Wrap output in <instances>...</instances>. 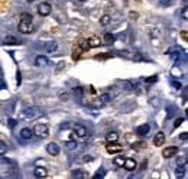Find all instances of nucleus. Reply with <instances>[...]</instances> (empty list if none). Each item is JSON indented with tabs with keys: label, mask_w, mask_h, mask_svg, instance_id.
<instances>
[{
	"label": "nucleus",
	"mask_w": 188,
	"mask_h": 179,
	"mask_svg": "<svg viewBox=\"0 0 188 179\" xmlns=\"http://www.w3.org/2000/svg\"><path fill=\"white\" fill-rule=\"evenodd\" d=\"M34 133L36 134L38 137L46 139L48 136H49V130H48V126L46 124H44V123H38V124L35 126V129H34Z\"/></svg>",
	"instance_id": "nucleus-1"
},
{
	"label": "nucleus",
	"mask_w": 188,
	"mask_h": 179,
	"mask_svg": "<svg viewBox=\"0 0 188 179\" xmlns=\"http://www.w3.org/2000/svg\"><path fill=\"white\" fill-rule=\"evenodd\" d=\"M19 32L21 34H32L34 32V26H32V23L30 22H25V20H21V23H19Z\"/></svg>",
	"instance_id": "nucleus-2"
},
{
	"label": "nucleus",
	"mask_w": 188,
	"mask_h": 179,
	"mask_svg": "<svg viewBox=\"0 0 188 179\" xmlns=\"http://www.w3.org/2000/svg\"><path fill=\"white\" fill-rule=\"evenodd\" d=\"M51 10H52V7H51V4L46 3V2H42V3L38 6V13H39L41 16H48L51 13Z\"/></svg>",
	"instance_id": "nucleus-3"
},
{
	"label": "nucleus",
	"mask_w": 188,
	"mask_h": 179,
	"mask_svg": "<svg viewBox=\"0 0 188 179\" xmlns=\"http://www.w3.org/2000/svg\"><path fill=\"white\" fill-rule=\"evenodd\" d=\"M177 153H178V147H177V146H169V147H165V149L162 150V156L167 159L175 156Z\"/></svg>",
	"instance_id": "nucleus-4"
},
{
	"label": "nucleus",
	"mask_w": 188,
	"mask_h": 179,
	"mask_svg": "<svg viewBox=\"0 0 188 179\" xmlns=\"http://www.w3.org/2000/svg\"><path fill=\"white\" fill-rule=\"evenodd\" d=\"M122 149H123V147H122V146L119 145L117 142H112V143H109V145L106 146V150H107L109 153H112V154H114V153H120Z\"/></svg>",
	"instance_id": "nucleus-5"
},
{
	"label": "nucleus",
	"mask_w": 188,
	"mask_h": 179,
	"mask_svg": "<svg viewBox=\"0 0 188 179\" xmlns=\"http://www.w3.org/2000/svg\"><path fill=\"white\" fill-rule=\"evenodd\" d=\"M123 166H125L126 171L132 172V171H135V169L138 168V162H136L135 159H132V158H127L125 160V165H123Z\"/></svg>",
	"instance_id": "nucleus-6"
},
{
	"label": "nucleus",
	"mask_w": 188,
	"mask_h": 179,
	"mask_svg": "<svg viewBox=\"0 0 188 179\" xmlns=\"http://www.w3.org/2000/svg\"><path fill=\"white\" fill-rule=\"evenodd\" d=\"M46 152H48L51 156H57V154H59V146L57 145V143L51 142L49 145L46 146Z\"/></svg>",
	"instance_id": "nucleus-7"
},
{
	"label": "nucleus",
	"mask_w": 188,
	"mask_h": 179,
	"mask_svg": "<svg viewBox=\"0 0 188 179\" xmlns=\"http://www.w3.org/2000/svg\"><path fill=\"white\" fill-rule=\"evenodd\" d=\"M74 132L78 137H85V136H87V129H85L83 124H75L74 126Z\"/></svg>",
	"instance_id": "nucleus-8"
},
{
	"label": "nucleus",
	"mask_w": 188,
	"mask_h": 179,
	"mask_svg": "<svg viewBox=\"0 0 188 179\" xmlns=\"http://www.w3.org/2000/svg\"><path fill=\"white\" fill-rule=\"evenodd\" d=\"M163 143H165V134H163V132H158L154 137V145L155 146H162Z\"/></svg>",
	"instance_id": "nucleus-9"
},
{
	"label": "nucleus",
	"mask_w": 188,
	"mask_h": 179,
	"mask_svg": "<svg viewBox=\"0 0 188 179\" xmlns=\"http://www.w3.org/2000/svg\"><path fill=\"white\" fill-rule=\"evenodd\" d=\"M149 130H150L149 124H140L138 129H136V134H138V136H146V134L149 133Z\"/></svg>",
	"instance_id": "nucleus-10"
},
{
	"label": "nucleus",
	"mask_w": 188,
	"mask_h": 179,
	"mask_svg": "<svg viewBox=\"0 0 188 179\" xmlns=\"http://www.w3.org/2000/svg\"><path fill=\"white\" fill-rule=\"evenodd\" d=\"M35 65H38V67H46V65H48V59H46V56H44V55H38L36 58H35Z\"/></svg>",
	"instance_id": "nucleus-11"
},
{
	"label": "nucleus",
	"mask_w": 188,
	"mask_h": 179,
	"mask_svg": "<svg viewBox=\"0 0 188 179\" xmlns=\"http://www.w3.org/2000/svg\"><path fill=\"white\" fill-rule=\"evenodd\" d=\"M88 41V45H90V48H99V46L101 45V41L99 36H91L90 39H87Z\"/></svg>",
	"instance_id": "nucleus-12"
},
{
	"label": "nucleus",
	"mask_w": 188,
	"mask_h": 179,
	"mask_svg": "<svg viewBox=\"0 0 188 179\" xmlns=\"http://www.w3.org/2000/svg\"><path fill=\"white\" fill-rule=\"evenodd\" d=\"M35 176L36 178H46L48 176V171H46L45 168H41V166H38V168H35Z\"/></svg>",
	"instance_id": "nucleus-13"
},
{
	"label": "nucleus",
	"mask_w": 188,
	"mask_h": 179,
	"mask_svg": "<svg viewBox=\"0 0 188 179\" xmlns=\"http://www.w3.org/2000/svg\"><path fill=\"white\" fill-rule=\"evenodd\" d=\"M106 140L109 143L117 142V140H119V133H117V132H109V133L106 134Z\"/></svg>",
	"instance_id": "nucleus-14"
},
{
	"label": "nucleus",
	"mask_w": 188,
	"mask_h": 179,
	"mask_svg": "<svg viewBox=\"0 0 188 179\" xmlns=\"http://www.w3.org/2000/svg\"><path fill=\"white\" fill-rule=\"evenodd\" d=\"M44 48H45L46 52H54V51H57V48H58V45H57V42L51 41V42H46L45 45H44Z\"/></svg>",
	"instance_id": "nucleus-15"
},
{
	"label": "nucleus",
	"mask_w": 188,
	"mask_h": 179,
	"mask_svg": "<svg viewBox=\"0 0 188 179\" xmlns=\"http://www.w3.org/2000/svg\"><path fill=\"white\" fill-rule=\"evenodd\" d=\"M81 52H83V51H81V48H80L78 45H74L72 46V59H74V61H77V59H80V56H81Z\"/></svg>",
	"instance_id": "nucleus-16"
},
{
	"label": "nucleus",
	"mask_w": 188,
	"mask_h": 179,
	"mask_svg": "<svg viewBox=\"0 0 188 179\" xmlns=\"http://www.w3.org/2000/svg\"><path fill=\"white\" fill-rule=\"evenodd\" d=\"M32 133H34L32 130L28 129V127H25V129H22V130H21V137H22V139H25V140H29V139L32 137Z\"/></svg>",
	"instance_id": "nucleus-17"
},
{
	"label": "nucleus",
	"mask_w": 188,
	"mask_h": 179,
	"mask_svg": "<svg viewBox=\"0 0 188 179\" xmlns=\"http://www.w3.org/2000/svg\"><path fill=\"white\" fill-rule=\"evenodd\" d=\"M3 43H4V45H17L19 41H17L15 36H6L3 39Z\"/></svg>",
	"instance_id": "nucleus-18"
},
{
	"label": "nucleus",
	"mask_w": 188,
	"mask_h": 179,
	"mask_svg": "<svg viewBox=\"0 0 188 179\" xmlns=\"http://www.w3.org/2000/svg\"><path fill=\"white\" fill-rule=\"evenodd\" d=\"M114 41H116V38H114V35H112V34H106L104 36H103V42H104V43H107V45H112V43H114Z\"/></svg>",
	"instance_id": "nucleus-19"
},
{
	"label": "nucleus",
	"mask_w": 188,
	"mask_h": 179,
	"mask_svg": "<svg viewBox=\"0 0 188 179\" xmlns=\"http://www.w3.org/2000/svg\"><path fill=\"white\" fill-rule=\"evenodd\" d=\"M185 169H187V165H185V163L182 165V166L180 165V166L177 168V171H175V176H177V178H182V176L185 175Z\"/></svg>",
	"instance_id": "nucleus-20"
},
{
	"label": "nucleus",
	"mask_w": 188,
	"mask_h": 179,
	"mask_svg": "<svg viewBox=\"0 0 188 179\" xmlns=\"http://www.w3.org/2000/svg\"><path fill=\"white\" fill-rule=\"evenodd\" d=\"M36 110H38V108H26L25 111H23V114H25L28 119H34L36 114H39V113H35Z\"/></svg>",
	"instance_id": "nucleus-21"
},
{
	"label": "nucleus",
	"mask_w": 188,
	"mask_h": 179,
	"mask_svg": "<svg viewBox=\"0 0 188 179\" xmlns=\"http://www.w3.org/2000/svg\"><path fill=\"white\" fill-rule=\"evenodd\" d=\"M125 160H126V158H123V156H117V158L113 159V163H114L116 166H119V168H123Z\"/></svg>",
	"instance_id": "nucleus-22"
},
{
	"label": "nucleus",
	"mask_w": 188,
	"mask_h": 179,
	"mask_svg": "<svg viewBox=\"0 0 188 179\" xmlns=\"http://www.w3.org/2000/svg\"><path fill=\"white\" fill-rule=\"evenodd\" d=\"M146 147V142H135L132 145V149L133 150H143Z\"/></svg>",
	"instance_id": "nucleus-23"
},
{
	"label": "nucleus",
	"mask_w": 188,
	"mask_h": 179,
	"mask_svg": "<svg viewBox=\"0 0 188 179\" xmlns=\"http://www.w3.org/2000/svg\"><path fill=\"white\" fill-rule=\"evenodd\" d=\"M77 45L81 48V51H88V49H90V45H88L87 39H80V42L77 43Z\"/></svg>",
	"instance_id": "nucleus-24"
},
{
	"label": "nucleus",
	"mask_w": 188,
	"mask_h": 179,
	"mask_svg": "<svg viewBox=\"0 0 188 179\" xmlns=\"http://www.w3.org/2000/svg\"><path fill=\"white\" fill-rule=\"evenodd\" d=\"M110 22H112V17L109 16V15H103L101 16V19H100V23L103 26H107V25H110Z\"/></svg>",
	"instance_id": "nucleus-25"
},
{
	"label": "nucleus",
	"mask_w": 188,
	"mask_h": 179,
	"mask_svg": "<svg viewBox=\"0 0 188 179\" xmlns=\"http://www.w3.org/2000/svg\"><path fill=\"white\" fill-rule=\"evenodd\" d=\"M72 178H88V175L87 173H84V172H81V171H75V172H72Z\"/></svg>",
	"instance_id": "nucleus-26"
},
{
	"label": "nucleus",
	"mask_w": 188,
	"mask_h": 179,
	"mask_svg": "<svg viewBox=\"0 0 188 179\" xmlns=\"http://www.w3.org/2000/svg\"><path fill=\"white\" fill-rule=\"evenodd\" d=\"M122 85H123V88H125V90H127V91H130V90H133V88H135V85L130 83V81H123V83H122Z\"/></svg>",
	"instance_id": "nucleus-27"
},
{
	"label": "nucleus",
	"mask_w": 188,
	"mask_h": 179,
	"mask_svg": "<svg viewBox=\"0 0 188 179\" xmlns=\"http://www.w3.org/2000/svg\"><path fill=\"white\" fill-rule=\"evenodd\" d=\"M32 19H34V17H32V15H29V13H23V15H22V20L30 22V23H32Z\"/></svg>",
	"instance_id": "nucleus-28"
},
{
	"label": "nucleus",
	"mask_w": 188,
	"mask_h": 179,
	"mask_svg": "<svg viewBox=\"0 0 188 179\" xmlns=\"http://www.w3.org/2000/svg\"><path fill=\"white\" fill-rule=\"evenodd\" d=\"M6 150H7V146L3 140H0V154H4L6 153Z\"/></svg>",
	"instance_id": "nucleus-29"
},
{
	"label": "nucleus",
	"mask_w": 188,
	"mask_h": 179,
	"mask_svg": "<svg viewBox=\"0 0 188 179\" xmlns=\"http://www.w3.org/2000/svg\"><path fill=\"white\" fill-rule=\"evenodd\" d=\"M148 84H152V83H156L158 81V75H152V77H149V78L145 79Z\"/></svg>",
	"instance_id": "nucleus-30"
},
{
	"label": "nucleus",
	"mask_w": 188,
	"mask_h": 179,
	"mask_svg": "<svg viewBox=\"0 0 188 179\" xmlns=\"http://www.w3.org/2000/svg\"><path fill=\"white\" fill-rule=\"evenodd\" d=\"M129 17L132 19V20H136V19L139 17V13H138V12H133V10H132V12H129Z\"/></svg>",
	"instance_id": "nucleus-31"
},
{
	"label": "nucleus",
	"mask_w": 188,
	"mask_h": 179,
	"mask_svg": "<svg viewBox=\"0 0 188 179\" xmlns=\"http://www.w3.org/2000/svg\"><path fill=\"white\" fill-rule=\"evenodd\" d=\"M184 121H185V119H184V117H181V119H177V120H175V123H174V127H178V126H180V124H182Z\"/></svg>",
	"instance_id": "nucleus-32"
},
{
	"label": "nucleus",
	"mask_w": 188,
	"mask_h": 179,
	"mask_svg": "<svg viewBox=\"0 0 188 179\" xmlns=\"http://www.w3.org/2000/svg\"><path fill=\"white\" fill-rule=\"evenodd\" d=\"M100 100L103 101V103H107V101L110 100V96H109V94H101V96H100Z\"/></svg>",
	"instance_id": "nucleus-33"
},
{
	"label": "nucleus",
	"mask_w": 188,
	"mask_h": 179,
	"mask_svg": "<svg viewBox=\"0 0 188 179\" xmlns=\"http://www.w3.org/2000/svg\"><path fill=\"white\" fill-rule=\"evenodd\" d=\"M104 173H106V172L104 171H99V172H97V173H96V175H94V176H93V178H94V179H99V178H103V176H104Z\"/></svg>",
	"instance_id": "nucleus-34"
},
{
	"label": "nucleus",
	"mask_w": 188,
	"mask_h": 179,
	"mask_svg": "<svg viewBox=\"0 0 188 179\" xmlns=\"http://www.w3.org/2000/svg\"><path fill=\"white\" fill-rule=\"evenodd\" d=\"M182 19H184V20H188V9L187 7L182 9Z\"/></svg>",
	"instance_id": "nucleus-35"
},
{
	"label": "nucleus",
	"mask_w": 188,
	"mask_h": 179,
	"mask_svg": "<svg viewBox=\"0 0 188 179\" xmlns=\"http://www.w3.org/2000/svg\"><path fill=\"white\" fill-rule=\"evenodd\" d=\"M7 123H9V126H10V127H12V129H13V127L16 126V123H17V121L15 120V119H9V120H7Z\"/></svg>",
	"instance_id": "nucleus-36"
},
{
	"label": "nucleus",
	"mask_w": 188,
	"mask_h": 179,
	"mask_svg": "<svg viewBox=\"0 0 188 179\" xmlns=\"http://www.w3.org/2000/svg\"><path fill=\"white\" fill-rule=\"evenodd\" d=\"M16 83H17V85H21V83H22V74H21V71H17V74H16Z\"/></svg>",
	"instance_id": "nucleus-37"
},
{
	"label": "nucleus",
	"mask_w": 188,
	"mask_h": 179,
	"mask_svg": "<svg viewBox=\"0 0 188 179\" xmlns=\"http://www.w3.org/2000/svg\"><path fill=\"white\" fill-rule=\"evenodd\" d=\"M181 38H182L185 42L188 41V32H187V30H182V32H181Z\"/></svg>",
	"instance_id": "nucleus-38"
},
{
	"label": "nucleus",
	"mask_w": 188,
	"mask_h": 179,
	"mask_svg": "<svg viewBox=\"0 0 188 179\" xmlns=\"http://www.w3.org/2000/svg\"><path fill=\"white\" fill-rule=\"evenodd\" d=\"M133 59H135V61H142V59H143V56H142V55H140V54H139V52H136V55H135V56H133Z\"/></svg>",
	"instance_id": "nucleus-39"
},
{
	"label": "nucleus",
	"mask_w": 188,
	"mask_h": 179,
	"mask_svg": "<svg viewBox=\"0 0 188 179\" xmlns=\"http://www.w3.org/2000/svg\"><path fill=\"white\" fill-rule=\"evenodd\" d=\"M171 3V0H159V4H162V6H169Z\"/></svg>",
	"instance_id": "nucleus-40"
},
{
	"label": "nucleus",
	"mask_w": 188,
	"mask_h": 179,
	"mask_svg": "<svg viewBox=\"0 0 188 179\" xmlns=\"http://www.w3.org/2000/svg\"><path fill=\"white\" fill-rule=\"evenodd\" d=\"M75 146H77V143H75V142H70V143H67V147H68V149H74Z\"/></svg>",
	"instance_id": "nucleus-41"
},
{
	"label": "nucleus",
	"mask_w": 188,
	"mask_h": 179,
	"mask_svg": "<svg viewBox=\"0 0 188 179\" xmlns=\"http://www.w3.org/2000/svg\"><path fill=\"white\" fill-rule=\"evenodd\" d=\"M64 67H65V62H59V64H58V67H57V72L61 71V69H62Z\"/></svg>",
	"instance_id": "nucleus-42"
},
{
	"label": "nucleus",
	"mask_w": 188,
	"mask_h": 179,
	"mask_svg": "<svg viewBox=\"0 0 188 179\" xmlns=\"http://www.w3.org/2000/svg\"><path fill=\"white\" fill-rule=\"evenodd\" d=\"M172 85H174V87H175L177 90H180V88H181V84H180V83H177V81H172Z\"/></svg>",
	"instance_id": "nucleus-43"
},
{
	"label": "nucleus",
	"mask_w": 188,
	"mask_h": 179,
	"mask_svg": "<svg viewBox=\"0 0 188 179\" xmlns=\"http://www.w3.org/2000/svg\"><path fill=\"white\" fill-rule=\"evenodd\" d=\"M59 97H61V100H62V101H67L68 100V94H64V92H62Z\"/></svg>",
	"instance_id": "nucleus-44"
},
{
	"label": "nucleus",
	"mask_w": 188,
	"mask_h": 179,
	"mask_svg": "<svg viewBox=\"0 0 188 179\" xmlns=\"http://www.w3.org/2000/svg\"><path fill=\"white\" fill-rule=\"evenodd\" d=\"M93 159H91V156H84V159H83V162H91Z\"/></svg>",
	"instance_id": "nucleus-45"
},
{
	"label": "nucleus",
	"mask_w": 188,
	"mask_h": 179,
	"mask_svg": "<svg viewBox=\"0 0 188 179\" xmlns=\"http://www.w3.org/2000/svg\"><path fill=\"white\" fill-rule=\"evenodd\" d=\"M182 140H187V133H182V136H180Z\"/></svg>",
	"instance_id": "nucleus-46"
},
{
	"label": "nucleus",
	"mask_w": 188,
	"mask_h": 179,
	"mask_svg": "<svg viewBox=\"0 0 188 179\" xmlns=\"http://www.w3.org/2000/svg\"><path fill=\"white\" fill-rule=\"evenodd\" d=\"M2 78H3V72H2V68H0V81H2Z\"/></svg>",
	"instance_id": "nucleus-47"
},
{
	"label": "nucleus",
	"mask_w": 188,
	"mask_h": 179,
	"mask_svg": "<svg viewBox=\"0 0 188 179\" xmlns=\"http://www.w3.org/2000/svg\"><path fill=\"white\" fill-rule=\"evenodd\" d=\"M28 2H29V3H32V2H35V0H28Z\"/></svg>",
	"instance_id": "nucleus-48"
},
{
	"label": "nucleus",
	"mask_w": 188,
	"mask_h": 179,
	"mask_svg": "<svg viewBox=\"0 0 188 179\" xmlns=\"http://www.w3.org/2000/svg\"><path fill=\"white\" fill-rule=\"evenodd\" d=\"M136 2H139V3H140V2H142V0H136Z\"/></svg>",
	"instance_id": "nucleus-49"
},
{
	"label": "nucleus",
	"mask_w": 188,
	"mask_h": 179,
	"mask_svg": "<svg viewBox=\"0 0 188 179\" xmlns=\"http://www.w3.org/2000/svg\"><path fill=\"white\" fill-rule=\"evenodd\" d=\"M80 2H85V0H80Z\"/></svg>",
	"instance_id": "nucleus-50"
},
{
	"label": "nucleus",
	"mask_w": 188,
	"mask_h": 179,
	"mask_svg": "<svg viewBox=\"0 0 188 179\" xmlns=\"http://www.w3.org/2000/svg\"><path fill=\"white\" fill-rule=\"evenodd\" d=\"M0 107H2V103H0Z\"/></svg>",
	"instance_id": "nucleus-51"
}]
</instances>
